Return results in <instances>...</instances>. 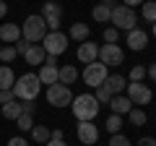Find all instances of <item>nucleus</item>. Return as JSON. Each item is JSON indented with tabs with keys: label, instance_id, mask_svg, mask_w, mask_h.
Returning <instances> with one entry per match:
<instances>
[{
	"label": "nucleus",
	"instance_id": "nucleus-11",
	"mask_svg": "<svg viewBox=\"0 0 156 146\" xmlns=\"http://www.w3.org/2000/svg\"><path fill=\"white\" fill-rule=\"evenodd\" d=\"M76 55H78V60H81V63H86V65H89V63H94L96 57H99V47H96L94 42L86 39V42H81V45H78V52H76Z\"/></svg>",
	"mask_w": 156,
	"mask_h": 146
},
{
	"label": "nucleus",
	"instance_id": "nucleus-20",
	"mask_svg": "<svg viewBox=\"0 0 156 146\" xmlns=\"http://www.w3.org/2000/svg\"><path fill=\"white\" fill-rule=\"evenodd\" d=\"M13 84H16L13 71L8 65H3V68H0V91H3V89H13Z\"/></svg>",
	"mask_w": 156,
	"mask_h": 146
},
{
	"label": "nucleus",
	"instance_id": "nucleus-22",
	"mask_svg": "<svg viewBox=\"0 0 156 146\" xmlns=\"http://www.w3.org/2000/svg\"><path fill=\"white\" fill-rule=\"evenodd\" d=\"M89 26H86V24H73L70 26V39H76V42H86L89 39Z\"/></svg>",
	"mask_w": 156,
	"mask_h": 146
},
{
	"label": "nucleus",
	"instance_id": "nucleus-45",
	"mask_svg": "<svg viewBox=\"0 0 156 146\" xmlns=\"http://www.w3.org/2000/svg\"><path fill=\"white\" fill-rule=\"evenodd\" d=\"M154 37H156V24H154Z\"/></svg>",
	"mask_w": 156,
	"mask_h": 146
},
{
	"label": "nucleus",
	"instance_id": "nucleus-36",
	"mask_svg": "<svg viewBox=\"0 0 156 146\" xmlns=\"http://www.w3.org/2000/svg\"><path fill=\"white\" fill-rule=\"evenodd\" d=\"M21 107H23V112H26V115L37 112V104H34V102H21Z\"/></svg>",
	"mask_w": 156,
	"mask_h": 146
},
{
	"label": "nucleus",
	"instance_id": "nucleus-13",
	"mask_svg": "<svg viewBox=\"0 0 156 146\" xmlns=\"http://www.w3.org/2000/svg\"><path fill=\"white\" fill-rule=\"evenodd\" d=\"M128 47L135 52L146 50L148 47V34L143 31V29H133V31H128Z\"/></svg>",
	"mask_w": 156,
	"mask_h": 146
},
{
	"label": "nucleus",
	"instance_id": "nucleus-37",
	"mask_svg": "<svg viewBox=\"0 0 156 146\" xmlns=\"http://www.w3.org/2000/svg\"><path fill=\"white\" fill-rule=\"evenodd\" d=\"M8 146H29V144H26V138H21V136H13V138L8 141Z\"/></svg>",
	"mask_w": 156,
	"mask_h": 146
},
{
	"label": "nucleus",
	"instance_id": "nucleus-34",
	"mask_svg": "<svg viewBox=\"0 0 156 146\" xmlns=\"http://www.w3.org/2000/svg\"><path fill=\"white\" fill-rule=\"evenodd\" d=\"M16 99V94H13V89H3L0 91V104H8V102Z\"/></svg>",
	"mask_w": 156,
	"mask_h": 146
},
{
	"label": "nucleus",
	"instance_id": "nucleus-43",
	"mask_svg": "<svg viewBox=\"0 0 156 146\" xmlns=\"http://www.w3.org/2000/svg\"><path fill=\"white\" fill-rule=\"evenodd\" d=\"M55 63H57L55 55H47V57H44V65H55Z\"/></svg>",
	"mask_w": 156,
	"mask_h": 146
},
{
	"label": "nucleus",
	"instance_id": "nucleus-28",
	"mask_svg": "<svg viewBox=\"0 0 156 146\" xmlns=\"http://www.w3.org/2000/svg\"><path fill=\"white\" fill-rule=\"evenodd\" d=\"M16 125L21 130H31L34 128V118H31V115H26V112H21V115H18V120H16Z\"/></svg>",
	"mask_w": 156,
	"mask_h": 146
},
{
	"label": "nucleus",
	"instance_id": "nucleus-2",
	"mask_svg": "<svg viewBox=\"0 0 156 146\" xmlns=\"http://www.w3.org/2000/svg\"><path fill=\"white\" fill-rule=\"evenodd\" d=\"M39 89H42V81H39L37 73H26V76L16 78V84H13V94L18 102H34L39 97Z\"/></svg>",
	"mask_w": 156,
	"mask_h": 146
},
{
	"label": "nucleus",
	"instance_id": "nucleus-39",
	"mask_svg": "<svg viewBox=\"0 0 156 146\" xmlns=\"http://www.w3.org/2000/svg\"><path fill=\"white\" fill-rule=\"evenodd\" d=\"M146 0H122V5H128V8H133V5H143Z\"/></svg>",
	"mask_w": 156,
	"mask_h": 146
},
{
	"label": "nucleus",
	"instance_id": "nucleus-21",
	"mask_svg": "<svg viewBox=\"0 0 156 146\" xmlns=\"http://www.w3.org/2000/svg\"><path fill=\"white\" fill-rule=\"evenodd\" d=\"M42 18H62V8L52 0H47L44 5H42Z\"/></svg>",
	"mask_w": 156,
	"mask_h": 146
},
{
	"label": "nucleus",
	"instance_id": "nucleus-17",
	"mask_svg": "<svg viewBox=\"0 0 156 146\" xmlns=\"http://www.w3.org/2000/svg\"><path fill=\"white\" fill-rule=\"evenodd\" d=\"M23 57H26L29 65H42L47 55H44V50H42V45H31V47H29V52H26Z\"/></svg>",
	"mask_w": 156,
	"mask_h": 146
},
{
	"label": "nucleus",
	"instance_id": "nucleus-40",
	"mask_svg": "<svg viewBox=\"0 0 156 146\" xmlns=\"http://www.w3.org/2000/svg\"><path fill=\"white\" fill-rule=\"evenodd\" d=\"M146 76H151V81H156V63L151 68H146Z\"/></svg>",
	"mask_w": 156,
	"mask_h": 146
},
{
	"label": "nucleus",
	"instance_id": "nucleus-9",
	"mask_svg": "<svg viewBox=\"0 0 156 146\" xmlns=\"http://www.w3.org/2000/svg\"><path fill=\"white\" fill-rule=\"evenodd\" d=\"M125 91H128V99L133 102V104H148L151 102V89L146 84H133V81H130L128 86H125Z\"/></svg>",
	"mask_w": 156,
	"mask_h": 146
},
{
	"label": "nucleus",
	"instance_id": "nucleus-3",
	"mask_svg": "<svg viewBox=\"0 0 156 146\" xmlns=\"http://www.w3.org/2000/svg\"><path fill=\"white\" fill-rule=\"evenodd\" d=\"M21 34H23V39L26 42H42L44 39V34H47V24L42 16H26V21H23L21 26Z\"/></svg>",
	"mask_w": 156,
	"mask_h": 146
},
{
	"label": "nucleus",
	"instance_id": "nucleus-4",
	"mask_svg": "<svg viewBox=\"0 0 156 146\" xmlns=\"http://www.w3.org/2000/svg\"><path fill=\"white\" fill-rule=\"evenodd\" d=\"M109 21L115 24L117 31H120V29H125V31H133L135 24H138V16H135V11H133V8H128V5H115V8H112Z\"/></svg>",
	"mask_w": 156,
	"mask_h": 146
},
{
	"label": "nucleus",
	"instance_id": "nucleus-19",
	"mask_svg": "<svg viewBox=\"0 0 156 146\" xmlns=\"http://www.w3.org/2000/svg\"><path fill=\"white\" fill-rule=\"evenodd\" d=\"M21 112H23V107H21V102H18V99L3 104V118H5V120H18V115H21Z\"/></svg>",
	"mask_w": 156,
	"mask_h": 146
},
{
	"label": "nucleus",
	"instance_id": "nucleus-12",
	"mask_svg": "<svg viewBox=\"0 0 156 146\" xmlns=\"http://www.w3.org/2000/svg\"><path fill=\"white\" fill-rule=\"evenodd\" d=\"M125 86H128V78H125V76H120V73H115V76H107V81L101 84V89L109 91V94L115 97V94H122Z\"/></svg>",
	"mask_w": 156,
	"mask_h": 146
},
{
	"label": "nucleus",
	"instance_id": "nucleus-27",
	"mask_svg": "<svg viewBox=\"0 0 156 146\" xmlns=\"http://www.w3.org/2000/svg\"><path fill=\"white\" fill-rule=\"evenodd\" d=\"M128 118H130V123H133L135 128L146 125V112H143V110H130V112H128Z\"/></svg>",
	"mask_w": 156,
	"mask_h": 146
},
{
	"label": "nucleus",
	"instance_id": "nucleus-33",
	"mask_svg": "<svg viewBox=\"0 0 156 146\" xmlns=\"http://www.w3.org/2000/svg\"><path fill=\"white\" fill-rule=\"evenodd\" d=\"M109 99H112V94L99 86V89H96V102H99V104H109Z\"/></svg>",
	"mask_w": 156,
	"mask_h": 146
},
{
	"label": "nucleus",
	"instance_id": "nucleus-41",
	"mask_svg": "<svg viewBox=\"0 0 156 146\" xmlns=\"http://www.w3.org/2000/svg\"><path fill=\"white\" fill-rule=\"evenodd\" d=\"M50 138H55V141H62V130L57 128V130H50Z\"/></svg>",
	"mask_w": 156,
	"mask_h": 146
},
{
	"label": "nucleus",
	"instance_id": "nucleus-32",
	"mask_svg": "<svg viewBox=\"0 0 156 146\" xmlns=\"http://www.w3.org/2000/svg\"><path fill=\"white\" fill-rule=\"evenodd\" d=\"M109 146H130V138H125L122 133H115L109 136Z\"/></svg>",
	"mask_w": 156,
	"mask_h": 146
},
{
	"label": "nucleus",
	"instance_id": "nucleus-7",
	"mask_svg": "<svg viewBox=\"0 0 156 146\" xmlns=\"http://www.w3.org/2000/svg\"><path fill=\"white\" fill-rule=\"evenodd\" d=\"M47 102H50L52 107H68L73 102V91H70V86H65V84H52V86H47Z\"/></svg>",
	"mask_w": 156,
	"mask_h": 146
},
{
	"label": "nucleus",
	"instance_id": "nucleus-6",
	"mask_svg": "<svg viewBox=\"0 0 156 146\" xmlns=\"http://www.w3.org/2000/svg\"><path fill=\"white\" fill-rule=\"evenodd\" d=\"M107 76H109V71H107V65H104V63H99V60L89 63L86 71H83V81L89 84V89H99V86L107 81Z\"/></svg>",
	"mask_w": 156,
	"mask_h": 146
},
{
	"label": "nucleus",
	"instance_id": "nucleus-1",
	"mask_svg": "<svg viewBox=\"0 0 156 146\" xmlns=\"http://www.w3.org/2000/svg\"><path fill=\"white\" fill-rule=\"evenodd\" d=\"M70 110L78 118V123H86V120H94L99 115V102H96L94 94H78V97H73Z\"/></svg>",
	"mask_w": 156,
	"mask_h": 146
},
{
	"label": "nucleus",
	"instance_id": "nucleus-10",
	"mask_svg": "<svg viewBox=\"0 0 156 146\" xmlns=\"http://www.w3.org/2000/svg\"><path fill=\"white\" fill-rule=\"evenodd\" d=\"M76 133H78V141H81V144H86V146H94L96 138H99V128H96L91 120H86V123H78Z\"/></svg>",
	"mask_w": 156,
	"mask_h": 146
},
{
	"label": "nucleus",
	"instance_id": "nucleus-31",
	"mask_svg": "<svg viewBox=\"0 0 156 146\" xmlns=\"http://www.w3.org/2000/svg\"><path fill=\"white\" fill-rule=\"evenodd\" d=\"M117 37H120V34H117L115 26H107L104 29V42H107V45H117Z\"/></svg>",
	"mask_w": 156,
	"mask_h": 146
},
{
	"label": "nucleus",
	"instance_id": "nucleus-8",
	"mask_svg": "<svg viewBox=\"0 0 156 146\" xmlns=\"http://www.w3.org/2000/svg\"><path fill=\"white\" fill-rule=\"evenodd\" d=\"M125 60V52L120 45H101L99 47V63L104 65H122Z\"/></svg>",
	"mask_w": 156,
	"mask_h": 146
},
{
	"label": "nucleus",
	"instance_id": "nucleus-35",
	"mask_svg": "<svg viewBox=\"0 0 156 146\" xmlns=\"http://www.w3.org/2000/svg\"><path fill=\"white\" fill-rule=\"evenodd\" d=\"M13 47H16V52H18V55H26V52H29V47H31V42H26V39H18Z\"/></svg>",
	"mask_w": 156,
	"mask_h": 146
},
{
	"label": "nucleus",
	"instance_id": "nucleus-24",
	"mask_svg": "<svg viewBox=\"0 0 156 146\" xmlns=\"http://www.w3.org/2000/svg\"><path fill=\"white\" fill-rule=\"evenodd\" d=\"M109 16H112V8L107 5V3H99V5H94V21H109Z\"/></svg>",
	"mask_w": 156,
	"mask_h": 146
},
{
	"label": "nucleus",
	"instance_id": "nucleus-30",
	"mask_svg": "<svg viewBox=\"0 0 156 146\" xmlns=\"http://www.w3.org/2000/svg\"><path fill=\"white\" fill-rule=\"evenodd\" d=\"M16 55H18V52H16V47H13V45H5L3 50H0V60H3V63H11Z\"/></svg>",
	"mask_w": 156,
	"mask_h": 146
},
{
	"label": "nucleus",
	"instance_id": "nucleus-38",
	"mask_svg": "<svg viewBox=\"0 0 156 146\" xmlns=\"http://www.w3.org/2000/svg\"><path fill=\"white\" fill-rule=\"evenodd\" d=\"M135 146H156V138H151V136H143V138H140Z\"/></svg>",
	"mask_w": 156,
	"mask_h": 146
},
{
	"label": "nucleus",
	"instance_id": "nucleus-23",
	"mask_svg": "<svg viewBox=\"0 0 156 146\" xmlns=\"http://www.w3.org/2000/svg\"><path fill=\"white\" fill-rule=\"evenodd\" d=\"M31 138L37 141V144H47V141H50V128H47V125H34Z\"/></svg>",
	"mask_w": 156,
	"mask_h": 146
},
{
	"label": "nucleus",
	"instance_id": "nucleus-15",
	"mask_svg": "<svg viewBox=\"0 0 156 146\" xmlns=\"http://www.w3.org/2000/svg\"><path fill=\"white\" fill-rule=\"evenodd\" d=\"M0 39L16 45V42L21 39V26H16V24H3V26H0Z\"/></svg>",
	"mask_w": 156,
	"mask_h": 146
},
{
	"label": "nucleus",
	"instance_id": "nucleus-46",
	"mask_svg": "<svg viewBox=\"0 0 156 146\" xmlns=\"http://www.w3.org/2000/svg\"><path fill=\"white\" fill-rule=\"evenodd\" d=\"M0 50H3V47H0Z\"/></svg>",
	"mask_w": 156,
	"mask_h": 146
},
{
	"label": "nucleus",
	"instance_id": "nucleus-44",
	"mask_svg": "<svg viewBox=\"0 0 156 146\" xmlns=\"http://www.w3.org/2000/svg\"><path fill=\"white\" fill-rule=\"evenodd\" d=\"M47 146H68V144H65V141H55V138H50V141H47Z\"/></svg>",
	"mask_w": 156,
	"mask_h": 146
},
{
	"label": "nucleus",
	"instance_id": "nucleus-25",
	"mask_svg": "<svg viewBox=\"0 0 156 146\" xmlns=\"http://www.w3.org/2000/svg\"><path fill=\"white\" fill-rule=\"evenodd\" d=\"M107 133H120V128H122V115H109V118H107Z\"/></svg>",
	"mask_w": 156,
	"mask_h": 146
},
{
	"label": "nucleus",
	"instance_id": "nucleus-42",
	"mask_svg": "<svg viewBox=\"0 0 156 146\" xmlns=\"http://www.w3.org/2000/svg\"><path fill=\"white\" fill-rule=\"evenodd\" d=\"M5 13H8V5H5V0H0V18H5Z\"/></svg>",
	"mask_w": 156,
	"mask_h": 146
},
{
	"label": "nucleus",
	"instance_id": "nucleus-29",
	"mask_svg": "<svg viewBox=\"0 0 156 146\" xmlns=\"http://www.w3.org/2000/svg\"><path fill=\"white\" fill-rule=\"evenodd\" d=\"M143 78H146V68H143V65L130 68V81H133V84H140Z\"/></svg>",
	"mask_w": 156,
	"mask_h": 146
},
{
	"label": "nucleus",
	"instance_id": "nucleus-5",
	"mask_svg": "<svg viewBox=\"0 0 156 146\" xmlns=\"http://www.w3.org/2000/svg\"><path fill=\"white\" fill-rule=\"evenodd\" d=\"M42 50H44V55H62V52L68 50V37L62 31H47L44 39H42Z\"/></svg>",
	"mask_w": 156,
	"mask_h": 146
},
{
	"label": "nucleus",
	"instance_id": "nucleus-18",
	"mask_svg": "<svg viewBox=\"0 0 156 146\" xmlns=\"http://www.w3.org/2000/svg\"><path fill=\"white\" fill-rule=\"evenodd\" d=\"M76 78H78V71H76L73 65H62V68H57V81H60V84L70 86Z\"/></svg>",
	"mask_w": 156,
	"mask_h": 146
},
{
	"label": "nucleus",
	"instance_id": "nucleus-26",
	"mask_svg": "<svg viewBox=\"0 0 156 146\" xmlns=\"http://www.w3.org/2000/svg\"><path fill=\"white\" fill-rule=\"evenodd\" d=\"M143 18L151 21V24H156V3L154 0H146L143 3Z\"/></svg>",
	"mask_w": 156,
	"mask_h": 146
},
{
	"label": "nucleus",
	"instance_id": "nucleus-14",
	"mask_svg": "<svg viewBox=\"0 0 156 146\" xmlns=\"http://www.w3.org/2000/svg\"><path fill=\"white\" fill-rule=\"evenodd\" d=\"M130 104H133V102H130L128 97H122V94H115V97L109 99L112 115H128V112H130Z\"/></svg>",
	"mask_w": 156,
	"mask_h": 146
},
{
	"label": "nucleus",
	"instance_id": "nucleus-16",
	"mask_svg": "<svg viewBox=\"0 0 156 146\" xmlns=\"http://www.w3.org/2000/svg\"><path fill=\"white\" fill-rule=\"evenodd\" d=\"M39 81H42V84H57V65H44V63H42V68H39Z\"/></svg>",
	"mask_w": 156,
	"mask_h": 146
}]
</instances>
